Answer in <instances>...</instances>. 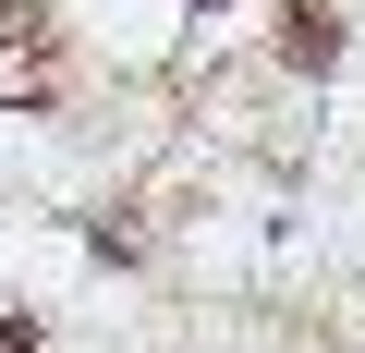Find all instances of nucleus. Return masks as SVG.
Here are the masks:
<instances>
[{
    "label": "nucleus",
    "instance_id": "f257e3e1",
    "mask_svg": "<svg viewBox=\"0 0 365 353\" xmlns=\"http://www.w3.org/2000/svg\"><path fill=\"white\" fill-rule=\"evenodd\" d=\"M280 61H292V73H329V61H341V13L292 0V13H280Z\"/></svg>",
    "mask_w": 365,
    "mask_h": 353
},
{
    "label": "nucleus",
    "instance_id": "f03ea898",
    "mask_svg": "<svg viewBox=\"0 0 365 353\" xmlns=\"http://www.w3.org/2000/svg\"><path fill=\"white\" fill-rule=\"evenodd\" d=\"M13 49H25V61L49 49V13H37V0H0V73H13Z\"/></svg>",
    "mask_w": 365,
    "mask_h": 353
}]
</instances>
